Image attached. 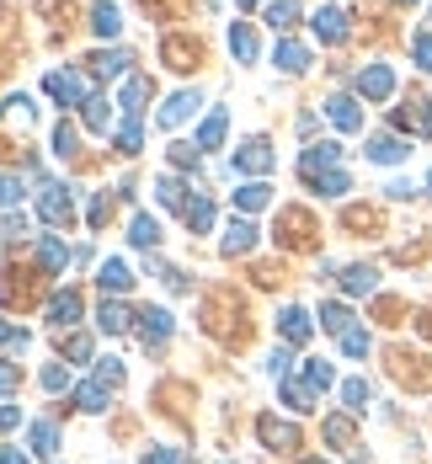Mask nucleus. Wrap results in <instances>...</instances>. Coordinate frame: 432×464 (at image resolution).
<instances>
[{"instance_id": "obj_21", "label": "nucleus", "mask_w": 432, "mask_h": 464, "mask_svg": "<svg viewBox=\"0 0 432 464\" xmlns=\"http://www.w3.org/2000/svg\"><path fill=\"white\" fill-rule=\"evenodd\" d=\"M38 262H43V273H53V278H59V273L75 262V251H70L59 235H43V240H38Z\"/></svg>"}, {"instance_id": "obj_46", "label": "nucleus", "mask_w": 432, "mask_h": 464, "mask_svg": "<svg viewBox=\"0 0 432 464\" xmlns=\"http://www.w3.org/2000/svg\"><path fill=\"white\" fill-rule=\"evenodd\" d=\"M369 347H374V342H369V331H363V325H352V331H341V353H347V358H363Z\"/></svg>"}, {"instance_id": "obj_37", "label": "nucleus", "mask_w": 432, "mask_h": 464, "mask_svg": "<svg viewBox=\"0 0 432 464\" xmlns=\"http://www.w3.org/2000/svg\"><path fill=\"white\" fill-rule=\"evenodd\" d=\"M341 288H347V294H374V288H379V273L358 262V267H347V273H341Z\"/></svg>"}, {"instance_id": "obj_14", "label": "nucleus", "mask_w": 432, "mask_h": 464, "mask_svg": "<svg viewBox=\"0 0 432 464\" xmlns=\"http://www.w3.org/2000/svg\"><path fill=\"white\" fill-rule=\"evenodd\" d=\"M203 107V96L197 92H177V96H166V107H160V129H182L192 112Z\"/></svg>"}, {"instance_id": "obj_43", "label": "nucleus", "mask_w": 432, "mask_h": 464, "mask_svg": "<svg viewBox=\"0 0 432 464\" xmlns=\"http://www.w3.org/2000/svg\"><path fill=\"white\" fill-rule=\"evenodd\" d=\"M341 406L358 417V411L369 406V384H363V379H341Z\"/></svg>"}, {"instance_id": "obj_60", "label": "nucleus", "mask_w": 432, "mask_h": 464, "mask_svg": "<svg viewBox=\"0 0 432 464\" xmlns=\"http://www.w3.org/2000/svg\"><path fill=\"white\" fill-rule=\"evenodd\" d=\"M304 464H326V459H304Z\"/></svg>"}, {"instance_id": "obj_15", "label": "nucleus", "mask_w": 432, "mask_h": 464, "mask_svg": "<svg viewBox=\"0 0 432 464\" xmlns=\"http://www.w3.org/2000/svg\"><path fill=\"white\" fill-rule=\"evenodd\" d=\"M256 432H262V443H267V449H278V454H288V449H299V427H293V421L262 417V421H256Z\"/></svg>"}, {"instance_id": "obj_3", "label": "nucleus", "mask_w": 432, "mask_h": 464, "mask_svg": "<svg viewBox=\"0 0 432 464\" xmlns=\"http://www.w3.org/2000/svg\"><path fill=\"white\" fill-rule=\"evenodd\" d=\"M389 123H395V134H406V140H411V134H427L432 140V96H406V107H395V112H389Z\"/></svg>"}, {"instance_id": "obj_22", "label": "nucleus", "mask_w": 432, "mask_h": 464, "mask_svg": "<svg viewBox=\"0 0 432 464\" xmlns=\"http://www.w3.org/2000/svg\"><path fill=\"white\" fill-rule=\"evenodd\" d=\"M262 22L288 38V33L299 27V0H267V5H262Z\"/></svg>"}, {"instance_id": "obj_6", "label": "nucleus", "mask_w": 432, "mask_h": 464, "mask_svg": "<svg viewBox=\"0 0 432 464\" xmlns=\"http://www.w3.org/2000/svg\"><path fill=\"white\" fill-rule=\"evenodd\" d=\"M358 96L363 102H389L395 96V70L389 64H363L358 70Z\"/></svg>"}, {"instance_id": "obj_61", "label": "nucleus", "mask_w": 432, "mask_h": 464, "mask_svg": "<svg viewBox=\"0 0 432 464\" xmlns=\"http://www.w3.org/2000/svg\"><path fill=\"white\" fill-rule=\"evenodd\" d=\"M427 192H432V171H427Z\"/></svg>"}, {"instance_id": "obj_56", "label": "nucleus", "mask_w": 432, "mask_h": 464, "mask_svg": "<svg viewBox=\"0 0 432 464\" xmlns=\"http://www.w3.org/2000/svg\"><path fill=\"white\" fill-rule=\"evenodd\" d=\"M22 421V406H0V432H11Z\"/></svg>"}, {"instance_id": "obj_58", "label": "nucleus", "mask_w": 432, "mask_h": 464, "mask_svg": "<svg viewBox=\"0 0 432 464\" xmlns=\"http://www.w3.org/2000/svg\"><path fill=\"white\" fill-rule=\"evenodd\" d=\"M11 331H16V325H5V321H0V347H11Z\"/></svg>"}, {"instance_id": "obj_25", "label": "nucleus", "mask_w": 432, "mask_h": 464, "mask_svg": "<svg viewBox=\"0 0 432 464\" xmlns=\"http://www.w3.org/2000/svg\"><path fill=\"white\" fill-rule=\"evenodd\" d=\"M144 102H149V81H144V75H129V81H123V92H118V107H123V118H139Z\"/></svg>"}, {"instance_id": "obj_20", "label": "nucleus", "mask_w": 432, "mask_h": 464, "mask_svg": "<svg viewBox=\"0 0 432 464\" xmlns=\"http://www.w3.org/2000/svg\"><path fill=\"white\" fill-rule=\"evenodd\" d=\"M75 406L91 411V417H101V411L112 406V384H107V379H86V384H75Z\"/></svg>"}, {"instance_id": "obj_35", "label": "nucleus", "mask_w": 432, "mask_h": 464, "mask_svg": "<svg viewBox=\"0 0 432 464\" xmlns=\"http://www.w3.org/2000/svg\"><path fill=\"white\" fill-rule=\"evenodd\" d=\"M81 118H86L91 134H107V129H112V102H107V96H91V102L81 107Z\"/></svg>"}, {"instance_id": "obj_30", "label": "nucleus", "mask_w": 432, "mask_h": 464, "mask_svg": "<svg viewBox=\"0 0 432 464\" xmlns=\"http://www.w3.org/2000/svg\"><path fill=\"white\" fill-rule=\"evenodd\" d=\"M91 70L101 75V81H118V75L129 70V53H123V48H96V53H91Z\"/></svg>"}, {"instance_id": "obj_34", "label": "nucleus", "mask_w": 432, "mask_h": 464, "mask_svg": "<svg viewBox=\"0 0 432 464\" xmlns=\"http://www.w3.org/2000/svg\"><path fill=\"white\" fill-rule=\"evenodd\" d=\"M310 192H321V198H341V192H352V177L336 166V171H321V177H310Z\"/></svg>"}, {"instance_id": "obj_40", "label": "nucleus", "mask_w": 432, "mask_h": 464, "mask_svg": "<svg viewBox=\"0 0 432 464\" xmlns=\"http://www.w3.org/2000/svg\"><path fill=\"white\" fill-rule=\"evenodd\" d=\"M321 331H331V336L352 331V310L347 304H321Z\"/></svg>"}, {"instance_id": "obj_47", "label": "nucleus", "mask_w": 432, "mask_h": 464, "mask_svg": "<svg viewBox=\"0 0 432 464\" xmlns=\"http://www.w3.org/2000/svg\"><path fill=\"white\" fill-rule=\"evenodd\" d=\"M107 219H112V192H96L91 208H86V225H91V230H101Z\"/></svg>"}, {"instance_id": "obj_29", "label": "nucleus", "mask_w": 432, "mask_h": 464, "mask_svg": "<svg viewBox=\"0 0 432 464\" xmlns=\"http://www.w3.org/2000/svg\"><path fill=\"white\" fill-rule=\"evenodd\" d=\"M230 53H235L240 64H256V53H262V44H256L251 22H235V27H230Z\"/></svg>"}, {"instance_id": "obj_28", "label": "nucleus", "mask_w": 432, "mask_h": 464, "mask_svg": "<svg viewBox=\"0 0 432 464\" xmlns=\"http://www.w3.org/2000/svg\"><path fill=\"white\" fill-rule=\"evenodd\" d=\"M129 321H134V315H129V310H123L118 299H107V294H101V310H96V325H101L107 336H123V331H129Z\"/></svg>"}, {"instance_id": "obj_62", "label": "nucleus", "mask_w": 432, "mask_h": 464, "mask_svg": "<svg viewBox=\"0 0 432 464\" xmlns=\"http://www.w3.org/2000/svg\"><path fill=\"white\" fill-rule=\"evenodd\" d=\"M400 5H417V0H400Z\"/></svg>"}, {"instance_id": "obj_49", "label": "nucleus", "mask_w": 432, "mask_h": 464, "mask_svg": "<svg viewBox=\"0 0 432 464\" xmlns=\"http://www.w3.org/2000/svg\"><path fill=\"white\" fill-rule=\"evenodd\" d=\"M411 59H417V70H432V33L411 38Z\"/></svg>"}, {"instance_id": "obj_18", "label": "nucleus", "mask_w": 432, "mask_h": 464, "mask_svg": "<svg viewBox=\"0 0 432 464\" xmlns=\"http://www.w3.org/2000/svg\"><path fill=\"white\" fill-rule=\"evenodd\" d=\"M273 64H278L283 75H304V70H310V48L293 44V38H278V44H273Z\"/></svg>"}, {"instance_id": "obj_17", "label": "nucleus", "mask_w": 432, "mask_h": 464, "mask_svg": "<svg viewBox=\"0 0 432 464\" xmlns=\"http://www.w3.org/2000/svg\"><path fill=\"white\" fill-rule=\"evenodd\" d=\"M225 129H230V112H225V107H208V118L197 123L192 144H197V150H219V144H225Z\"/></svg>"}, {"instance_id": "obj_44", "label": "nucleus", "mask_w": 432, "mask_h": 464, "mask_svg": "<svg viewBox=\"0 0 432 464\" xmlns=\"http://www.w3.org/2000/svg\"><path fill=\"white\" fill-rule=\"evenodd\" d=\"M91 336H86V331H70V336H64V358H70V363H91Z\"/></svg>"}, {"instance_id": "obj_9", "label": "nucleus", "mask_w": 432, "mask_h": 464, "mask_svg": "<svg viewBox=\"0 0 432 464\" xmlns=\"http://www.w3.org/2000/svg\"><path fill=\"white\" fill-rule=\"evenodd\" d=\"M326 118H331V129H341V134H358L363 129V107H358V96H347V92L326 96Z\"/></svg>"}, {"instance_id": "obj_27", "label": "nucleus", "mask_w": 432, "mask_h": 464, "mask_svg": "<svg viewBox=\"0 0 432 464\" xmlns=\"http://www.w3.org/2000/svg\"><path fill=\"white\" fill-rule=\"evenodd\" d=\"M278 395H283L288 411H315V390L304 379H278Z\"/></svg>"}, {"instance_id": "obj_26", "label": "nucleus", "mask_w": 432, "mask_h": 464, "mask_svg": "<svg viewBox=\"0 0 432 464\" xmlns=\"http://www.w3.org/2000/svg\"><path fill=\"white\" fill-rule=\"evenodd\" d=\"M182 219H187V230H192V235L214 230V203H208V192H192L187 208H182Z\"/></svg>"}, {"instance_id": "obj_33", "label": "nucleus", "mask_w": 432, "mask_h": 464, "mask_svg": "<svg viewBox=\"0 0 432 464\" xmlns=\"http://www.w3.org/2000/svg\"><path fill=\"white\" fill-rule=\"evenodd\" d=\"M299 373H304V384H310L315 395H326V390L336 384V369L326 363V358H304V369H299Z\"/></svg>"}, {"instance_id": "obj_42", "label": "nucleus", "mask_w": 432, "mask_h": 464, "mask_svg": "<svg viewBox=\"0 0 432 464\" xmlns=\"http://www.w3.org/2000/svg\"><path fill=\"white\" fill-rule=\"evenodd\" d=\"M38 384H43L48 395H64V390H75V379H70V369H64V363H48V369L38 373Z\"/></svg>"}, {"instance_id": "obj_24", "label": "nucleus", "mask_w": 432, "mask_h": 464, "mask_svg": "<svg viewBox=\"0 0 432 464\" xmlns=\"http://www.w3.org/2000/svg\"><path fill=\"white\" fill-rule=\"evenodd\" d=\"M160 53H166V64H171V70H197V64H203V48L187 44V38H166Z\"/></svg>"}, {"instance_id": "obj_50", "label": "nucleus", "mask_w": 432, "mask_h": 464, "mask_svg": "<svg viewBox=\"0 0 432 464\" xmlns=\"http://www.w3.org/2000/svg\"><path fill=\"white\" fill-rule=\"evenodd\" d=\"M288 369H293V353H288V347H278V353L267 358V373H273V379H288Z\"/></svg>"}, {"instance_id": "obj_1", "label": "nucleus", "mask_w": 432, "mask_h": 464, "mask_svg": "<svg viewBox=\"0 0 432 464\" xmlns=\"http://www.w3.org/2000/svg\"><path fill=\"white\" fill-rule=\"evenodd\" d=\"M43 92L53 96L59 107H86V102L96 96L91 81H86L81 70H48V75H43Z\"/></svg>"}, {"instance_id": "obj_10", "label": "nucleus", "mask_w": 432, "mask_h": 464, "mask_svg": "<svg viewBox=\"0 0 432 464\" xmlns=\"http://www.w3.org/2000/svg\"><path fill=\"white\" fill-rule=\"evenodd\" d=\"M134 321H139V342L144 347H160V342H171V331H177L171 310H160V304H155V310H139Z\"/></svg>"}, {"instance_id": "obj_2", "label": "nucleus", "mask_w": 432, "mask_h": 464, "mask_svg": "<svg viewBox=\"0 0 432 464\" xmlns=\"http://www.w3.org/2000/svg\"><path fill=\"white\" fill-rule=\"evenodd\" d=\"M273 160H278V155H273V144L262 140V134H251L245 144H235V155H230V166H235L240 177H251V182H262V177L273 171Z\"/></svg>"}, {"instance_id": "obj_7", "label": "nucleus", "mask_w": 432, "mask_h": 464, "mask_svg": "<svg viewBox=\"0 0 432 464\" xmlns=\"http://www.w3.org/2000/svg\"><path fill=\"white\" fill-rule=\"evenodd\" d=\"M341 166V144L336 140H321V144H310L304 155H299V177L310 182V177H321V171H336Z\"/></svg>"}, {"instance_id": "obj_48", "label": "nucleus", "mask_w": 432, "mask_h": 464, "mask_svg": "<svg viewBox=\"0 0 432 464\" xmlns=\"http://www.w3.org/2000/svg\"><path fill=\"white\" fill-rule=\"evenodd\" d=\"M197 155H203L197 144H171V166L177 171H197Z\"/></svg>"}, {"instance_id": "obj_52", "label": "nucleus", "mask_w": 432, "mask_h": 464, "mask_svg": "<svg viewBox=\"0 0 432 464\" xmlns=\"http://www.w3.org/2000/svg\"><path fill=\"white\" fill-rule=\"evenodd\" d=\"M96 379H107V384L118 390V384H123V363H118V358H101V363H96Z\"/></svg>"}, {"instance_id": "obj_57", "label": "nucleus", "mask_w": 432, "mask_h": 464, "mask_svg": "<svg viewBox=\"0 0 432 464\" xmlns=\"http://www.w3.org/2000/svg\"><path fill=\"white\" fill-rule=\"evenodd\" d=\"M0 464H33V454H22V449H0Z\"/></svg>"}, {"instance_id": "obj_8", "label": "nucleus", "mask_w": 432, "mask_h": 464, "mask_svg": "<svg viewBox=\"0 0 432 464\" xmlns=\"http://www.w3.org/2000/svg\"><path fill=\"white\" fill-rule=\"evenodd\" d=\"M278 240H283V246H293V251H304V246L315 240L310 214H304V208H283V214H278Z\"/></svg>"}, {"instance_id": "obj_45", "label": "nucleus", "mask_w": 432, "mask_h": 464, "mask_svg": "<svg viewBox=\"0 0 432 464\" xmlns=\"http://www.w3.org/2000/svg\"><path fill=\"white\" fill-rule=\"evenodd\" d=\"M22 192H27V182H22L16 171H0V208H16Z\"/></svg>"}, {"instance_id": "obj_32", "label": "nucleus", "mask_w": 432, "mask_h": 464, "mask_svg": "<svg viewBox=\"0 0 432 464\" xmlns=\"http://www.w3.org/2000/svg\"><path fill=\"white\" fill-rule=\"evenodd\" d=\"M27 443H33V454L53 459V454H59V427H53V421H33V427H27Z\"/></svg>"}, {"instance_id": "obj_19", "label": "nucleus", "mask_w": 432, "mask_h": 464, "mask_svg": "<svg viewBox=\"0 0 432 464\" xmlns=\"http://www.w3.org/2000/svg\"><path fill=\"white\" fill-rule=\"evenodd\" d=\"M96 283H101V294H129L134 288V273H129V262H118V256H107L101 267H96Z\"/></svg>"}, {"instance_id": "obj_38", "label": "nucleus", "mask_w": 432, "mask_h": 464, "mask_svg": "<svg viewBox=\"0 0 432 464\" xmlns=\"http://www.w3.org/2000/svg\"><path fill=\"white\" fill-rule=\"evenodd\" d=\"M53 155H59V160H70V155H81V134H75V129H70L64 118L53 123Z\"/></svg>"}, {"instance_id": "obj_4", "label": "nucleus", "mask_w": 432, "mask_h": 464, "mask_svg": "<svg viewBox=\"0 0 432 464\" xmlns=\"http://www.w3.org/2000/svg\"><path fill=\"white\" fill-rule=\"evenodd\" d=\"M38 214H43V225H53V230H70V219H75V187L48 182L43 198H38Z\"/></svg>"}, {"instance_id": "obj_39", "label": "nucleus", "mask_w": 432, "mask_h": 464, "mask_svg": "<svg viewBox=\"0 0 432 464\" xmlns=\"http://www.w3.org/2000/svg\"><path fill=\"white\" fill-rule=\"evenodd\" d=\"M155 198H160V208H187V187L177 182V177H160L155 182Z\"/></svg>"}, {"instance_id": "obj_5", "label": "nucleus", "mask_w": 432, "mask_h": 464, "mask_svg": "<svg viewBox=\"0 0 432 464\" xmlns=\"http://www.w3.org/2000/svg\"><path fill=\"white\" fill-rule=\"evenodd\" d=\"M310 27H315V38L326 48H336V44H347V33H352V16L341 11V5H321L315 16H310Z\"/></svg>"}, {"instance_id": "obj_41", "label": "nucleus", "mask_w": 432, "mask_h": 464, "mask_svg": "<svg viewBox=\"0 0 432 464\" xmlns=\"http://www.w3.org/2000/svg\"><path fill=\"white\" fill-rule=\"evenodd\" d=\"M118 150H123V155H139V150H144L139 118H123V123H118Z\"/></svg>"}, {"instance_id": "obj_54", "label": "nucleus", "mask_w": 432, "mask_h": 464, "mask_svg": "<svg viewBox=\"0 0 432 464\" xmlns=\"http://www.w3.org/2000/svg\"><path fill=\"white\" fill-rule=\"evenodd\" d=\"M144 464H187V459H182V449H149Z\"/></svg>"}, {"instance_id": "obj_23", "label": "nucleus", "mask_w": 432, "mask_h": 464, "mask_svg": "<svg viewBox=\"0 0 432 464\" xmlns=\"http://www.w3.org/2000/svg\"><path fill=\"white\" fill-rule=\"evenodd\" d=\"M273 203V187L267 182H240L235 187V214H262Z\"/></svg>"}, {"instance_id": "obj_31", "label": "nucleus", "mask_w": 432, "mask_h": 464, "mask_svg": "<svg viewBox=\"0 0 432 464\" xmlns=\"http://www.w3.org/2000/svg\"><path fill=\"white\" fill-rule=\"evenodd\" d=\"M129 240H134L139 251H155V246H160V219H149V214H134V219H129Z\"/></svg>"}, {"instance_id": "obj_12", "label": "nucleus", "mask_w": 432, "mask_h": 464, "mask_svg": "<svg viewBox=\"0 0 432 464\" xmlns=\"http://www.w3.org/2000/svg\"><path fill=\"white\" fill-rule=\"evenodd\" d=\"M256 225H251V214H235V219H230V225H225V240H219V251H225V256H245V251H251V246H256Z\"/></svg>"}, {"instance_id": "obj_51", "label": "nucleus", "mask_w": 432, "mask_h": 464, "mask_svg": "<svg viewBox=\"0 0 432 464\" xmlns=\"http://www.w3.org/2000/svg\"><path fill=\"white\" fill-rule=\"evenodd\" d=\"M0 235H5V240H22V235H27V214H16V208H11V214H5V225H0Z\"/></svg>"}, {"instance_id": "obj_55", "label": "nucleus", "mask_w": 432, "mask_h": 464, "mask_svg": "<svg viewBox=\"0 0 432 464\" xmlns=\"http://www.w3.org/2000/svg\"><path fill=\"white\" fill-rule=\"evenodd\" d=\"M22 384V373H16V363H0V395H11Z\"/></svg>"}, {"instance_id": "obj_16", "label": "nucleus", "mask_w": 432, "mask_h": 464, "mask_svg": "<svg viewBox=\"0 0 432 464\" xmlns=\"http://www.w3.org/2000/svg\"><path fill=\"white\" fill-rule=\"evenodd\" d=\"M81 310H86V304H81V294H75V288H59V294L48 299V321L59 325V331H70V325L81 321Z\"/></svg>"}, {"instance_id": "obj_53", "label": "nucleus", "mask_w": 432, "mask_h": 464, "mask_svg": "<svg viewBox=\"0 0 432 464\" xmlns=\"http://www.w3.org/2000/svg\"><path fill=\"white\" fill-rule=\"evenodd\" d=\"M326 438H331V443H347V438H352V421H347V417H331V421H326Z\"/></svg>"}, {"instance_id": "obj_59", "label": "nucleus", "mask_w": 432, "mask_h": 464, "mask_svg": "<svg viewBox=\"0 0 432 464\" xmlns=\"http://www.w3.org/2000/svg\"><path fill=\"white\" fill-rule=\"evenodd\" d=\"M240 11H256V5H262V0H235Z\"/></svg>"}, {"instance_id": "obj_36", "label": "nucleus", "mask_w": 432, "mask_h": 464, "mask_svg": "<svg viewBox=\"0 0 432 464\" xmlns=\"http://www.w3.org/2000/svg\"><path fill=\"white\" fill-rule=\"evenodd\" d=\"M91 33H96V38H118V33H123L118 5H107V0H101V5H91Z\"/></svg>"}, {"instance_id": "obj_13", "label": "nucleus", "mask_w": 432, "mask_h": 464, "mask_svg": "<svg viewBox=\"0 0 432 464\" xmlns=\"http://www.w3.org/2000/svg\"><path fill=\"white\" fill-rule=\"evenodd\" d=\"M310 331H315V321H310L299 304H283V310H278V336H283V347H304Z\"/></svg>"}, {"instance_id": "obj_11", "label": "nucleus", "mask_w": 432, "mask_h": 464, "mask_svg": "<svg viewBox=\"0 0 432 464\" xmlns=\"http://www.w3.org/2000/svg\"><path fill=\"white\" fill-rule=\"evenodd\" d=\"M363 155H369L374 166H400V160L411 155V140H400V134H374V140L363 144Z\"/></svg>"}]
</instances>
